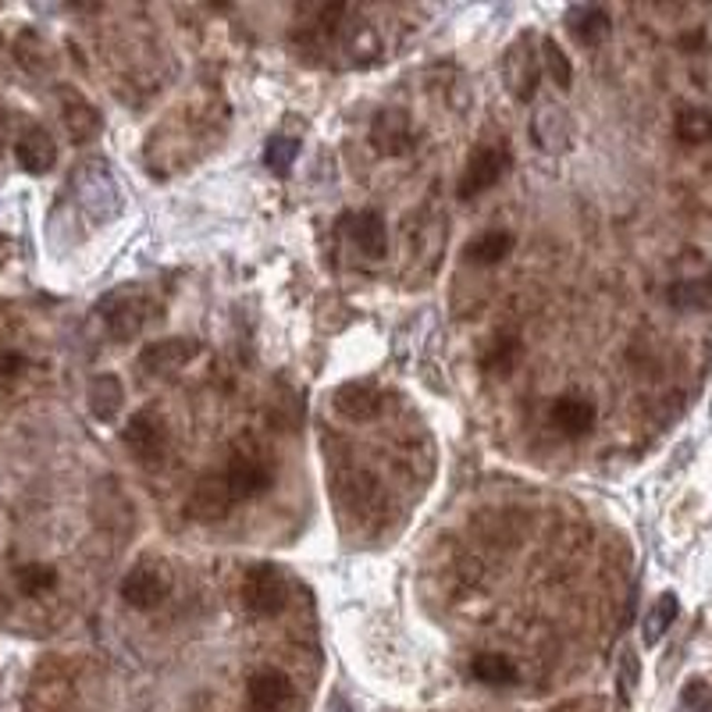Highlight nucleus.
<instances>
[{
    "mask_svg": "<svg viewBox=\"0 0 712 712\" xmlns=\"http://www.w3.org/2000/svg\"><path fill=\"white\" fill-rule=\"evenodd\" d=\"M100 317H104V325L111 332V338L118 343H129V338L140 335L150 321L157 317V303L150 299L146 293H111L104 303H100Z\"/></svg>",
    "mask_w": 712,
    "mask_h": 712,
    "instance_id": "1",
    "label": "nucleus"
},
{
    "mask_svg": "<svg viewBox=\"0 0 712 712\" xmlns=\"http://www.w3.org/2000/svg\"><path fill=\"white\" fill-rule=\"evenodd\" d=\"M499 72H502L506 90H510V96L517 100V104H531L535 93H538V79H541V58L535 50V40L520 37L506 47Z\"/></svg>",
    "mask_w": 712,
    "mask_h": 712,
    "instance_id": "2",
    "label": "nucleus"
},
{
    "mask_svg": "<svg viewBox=\"0 0 712 712\" xmlns=\"http://www.w3.org/2000/svg\"><path fill=\"white\" fill-rule=\"evenodd\" d=\"M285 602H289V584H285V573L271 563H257L246 570L243 578V606L253 617H278Z\"/></svg>",
    "mask_w": 712,
    "mask_h": 712,
    "instance_id": "3",
    "label": "nucleus"
},
{
    "mask_svg": "<svg viewBox=\"0 0 712 712\" xmlns=\"http://www.w3.org/2000/svg\"><path fill=\"white\" fill-rule=\"evenodd\" d=\"M122 443H125V449L140 464H146V467L161 464L164 460V446H167L164 417L154 410V406H146V410L132 414V420L125 424V431H122Z\"/></svg>",
    "mask_w": 712,
    "mask_h": 712,
    "instance_id": "4",
    "label": "nucleus"
},
{
    "mask_svg": "<svg viewBox=\"0 0 712 712\" xmlns=\"http://www.w3.org/2000/svg\"><path fill=\"white\" fill-rule=\"evenodd\" d=\"M167 588H172L167 570L161 563H154V559H140V563H135L122 578V599L132 609L150 613V609H157L167 599Z\"/></svg>",
    "mask_w": 712,
    "mask_h": 712,
    "instance_id": "5",
    "label": "nucleus"
},
{
    "mask_svg": "<svg viewBox=\"0 0 712 712\" xmlns=\"http://www.w3.org/2000/svg\"><path fill=\"white\" fill-rule=\"evenodd\" d=\"M506 167H510V154H506L502 146H478L467 157L464 179H460V200L481 196L491 190V185H499Z\"/></svg>",
    "mask_w": 712,
    "mask_h": 712,
    "instance_id": "6",
    "label": "nucleus"
},
{
    "mask_svg": "<svg viewBox=\"0 0 712 712\" xmlns=\"http://www.w3.org/2000/svg\"><path fill=\"white\" fill-rule=\"evenodd\" d=\"M232 496H228V485L222 474H203V478L193 485L190 499H185V513L200 523H214V520H225L232 510Z\"/></svg>",
    "mask_w": 712,
    "mask_h": 712,
    "instance_id": "7",
    "label": "nucleus"
},
{
    "mask_svg": "<svg viewBox=\"0 0 712 712\" xmlns=\"http://www.w3.org/2000/svg\"><path fill=\"white\" fill-rule=\"evenodd\" d=\"M370 143H375L378 154L388 157H403L414 150V129H410V114L399 108H388L375 118L370 125Z\"/></svg>",
    "mask_w": 712,
    "mask_h": 712,
    "instance_id": "8",
    "label": "nucleus"
},
{
    "mask_svg": "<svg viewBox=\"0 0 712 712\" xmlns=\"http://www.w3.org/2000/svg\"><path fill=\"white\" fill-rule=\"evenodd\" d=\"M222 478L228 485L232 502L257 499L271 488V470L261 460H253V456H235V460L222 470Z\"/></svg>",
    "mask_w": 712,
    "mask_h": 712,
    "instance_id": "9",
    "label": "nucleus"
},
{
    "mask_svg": "<svg viewBox=\"0 0 712 712\" xmlns=\"http://www.w3.org/2000/svg\"><path fill=\"white\" fill-rule=\"evenodd\" d=\"M196 353H200V343H193V338H161V343H150L140 353V367L146 375H175Z\"/></svg>",
    "mask_w": 712,
    "mask_h": 712,
    "instance_id": "10",
    "label": "nucleus"
},
{
    "mask_svg": "<svg viewBox=\"0 0 712 712\" xmlns=\"http://www.w3.org/2000/svg\"><path fill=\"white\" fill-rule=\"evenodd\" d=\"M14 161H19L22 172L29 175H47L50 167L58 164V143H54V135H50L47 129L40 125H32L19 135V143H14Z\"/></svg>",
    "mask_w": 712,
    "mask_h": 712,
    "instance_id": "11",
    "label": "nucleus"
},
{
    "mask_svg": "<svg viewBox=\"0 0 712 712\" xmlns=\"http://www.w3.org/2000/svg\"><path fill=\"white\" fill-rule=\"evenodd\" d=\"M61 122H64L68 140H75V143H90V140H96V135H100V129H104V118H100V111L90 104L87 96H79L72 90L61 93Z\"/></svg>",
    "mask_w": 712,
    "mask_h": 712,
    "instance_id": "12",
    "label": "nucleus"
},
{
    "mask_svg": "<svg viewBox=\"0 0 712 712\" xmlns=\"http://www.w3.org/2000/svg\"><path fill=\"white\" fill-rule=\"evenodd\" d=\"M335 410L343 414L346 420H375L382 410H385V396H382V388L378 385H370V382H349L343 385L335 393Z\"/></svg>",
    "mask_w": 712,
    "mask_h": 712,
    "instance_id": "13",
    "label": "nucleus"
},
{
    "mask_svg": "<svg viewBox=\"0 0 712 712\" xmlns=\"http://www.w3.org/2000/svg\"><path fill=\"white\" fill-rule=\"evenodd\" d=\"M549 420L563 438H584L591 428H596V403L584 396H559L552 403Z\"/></svg>",
    "mask_w": 712,
    "mask_h": 712,
    "instance_id": "14",
    "label": "nucleus"
},
{
    "mask_svg": "<svg viewBox=\"0 0 712 712\" xmlns=\"http://www.w3.org/2000/svg\"><path fill=\"white\" fill-rule=\"evenodd\" d=\"M246 699L253 712H275L293 699V684L282 670H257L246 684Z\"/></svg>",
    "mask_w": 712,
    "mask_h": 712,
    "instance_id": "15",
    "label": "nucleus"
},
{
    "mask_svg": "<svg viewBox=\"0 0 712 712\" xmlns=\"http://www.w3.org/2000/svg\"><path fill=\"white\" fill-rule=\"evenodd\" d=\"M531 135L538 140L541 150H549V154H559V150H567L570 140H573V125L567 111H556L552 104L538 108L535 118H531Z\"/></svg>",
    "mask_w": 712,
    "mask_h": 712,
    "instance_id": "16",
    "label": "nucleus"
},
{
    "mask_svg": "<svg viewBox=\"0 0 712 712\" xmlns=\"http://www.w3.org/2000/svg\"><path fill=\"white\" fill-rule=\"evenodd\" d=\"M346 225H349V235H353V243L360 253H367V257H385V250H388V228L382 222V214L378 211H360V214H353L346 217Z\"/></svg>",
    "mask_w": 712,
    "mask_h": 712,
    "instance_id": "17",
    "label": "nucleus"
},
{
    "mask_svg": "<svg viewBox=\"0 0 712 712\" xmlns=\"http://www.w3.org/2000/svg\"><path fill=\"white\" fill-rule=\"evenodd\" d=\"M567 29L573 32V40H578L581 47H599L609 40L613 22H609V14L602 8H573L567 14Z\"/></svg>",
    "mask_w": 712,
    "mask_h": 712,
    "instance_id": "18",
    "label": "nucleus"
},
{
    "mask_svg": "<svg viewBox=\"0 0 712 712\" xmlns=\"http://www.w3.org/2000/svg\"><path fill=\"white\" fill-rule=\"evenodd\" d=\"M513 243L517 240L510 232H485V235H478V240H470L464 246V257L470 264H478V267H496L513 253Z\"/></svg>",
    "mask_w": 712,
    "mask_h": 712,
    "instance_id": "19",
    "label": "nucleus"
},
{
    "mask_svg": "<svg viewBox=\"0 0 712 712\" xmlns=\"http://www.w3.org/2000/svg\"><path fill=\"white\" fill-rule=\"evenodd\" d=\"M87 399H90V414L96 420H114L125 403V388L114 375H96L87 388Z\"/></svg>",
    "mask_w": 712,
    "mask_h": 712,
    "instance_id": "20",
    "label": "nucleus"
},
{
    "mask_svg": "<svg viewBox=\"0 0 712 712\" xmlns=\"http://www.w3.org/2000/svg\"><path fill=\"white\" fill-rule=\"evenodd\" d=\"M470 677L481 684H491V688H502V684H517V663L510 655H499V652H481L470 659Z\"/></svg>",
    "mask_w": 712,
    "mask_h": 712,
    "instance_id": "21",
    "label": "nucleus"
},
{
    "mask_svg": "<svg viewBox=\"0 0 712 712\" xmlns=\"http://www.w3.org/2000/svg\"><path fill=\"white\" fill-rule=\"evenodd\" d=\"M677 613H681V602H677L673 591H663V596L655 599V606L645 613V627H641L645 645H659V641H663V634L673 627Z\"/></svg>",
    "mask_w": 712,
    "mask_h": 712,
    "instance_id": "22",
    "label": "nucleus"
},
{
    "mask_svg": "<svg viewBox=\"0 0 712 712\" xmlns=\"http://www.w3.org/2000/svg\"><path fill=\"white\" fill-rule=\"evenodd\" d=\"M677 140H684L691 146L709 143L712 140V114L702 108H681L677 111V122H673Z\"/></svg>",
    "mask_w": 712,
    "mask_h": 712,
    "instance_id": "23",
    "label": "nucleus"
},
{
    "mask_svg": "<svg viewBox=\"0 0 712 712\" xmlns=\"http://www.w3.org/2000/svg\"><path fill=\"white\" fill-rule=\"evenodd\" d=\"M667 299H670V307H677V311H702V307H709V303H712V285L702 282V278L673 282Z\"/></svg>",
    "mask_w": 712,
    "mask_h": 712,
    "instance_id": "24",
    "label": "nucleus"
},
{
    "mask_svg": "<svg viewBox=\"0 0 712 712\" xmlns=\"http://www.w3.org/2000/svg\"><path fill=\"white\" fill-rule=\"evenodd\" d=\"M541 64H546L549 79L556 82L559 90H570V82H573V64H570V58H567V50L559 47L552 37L541 40Z\"/></svg>",
    "mask_w": 712,
    "mask_h": 712,
    "instance_id": "25",
    "label": "nucleus"
},
{
    "mask_svg": "<svg viewBox=\"0 0 712 712\" xmlns=\"http://www.w3.org/2000/svg\"><path fill=\"white\" fill-rule=\"evenodd\" d=\"M14 584L22 588V596H43L58 584V570L47 563H26L14 570Z\"/></svg>",
    "mask_w": 712,
    "mask_h": 712,
    "instance_id": "26",
    "label": "nucleus"
},
{
    "mask_svg": "<svg viewBox=\"0 0 712 712\" xmlns=\"http://www.w3.org/2000/svg\"><path fill=\"white\" fill-rule=\"evenodd\" d=\"M520 356H523L520 338H499V343L491 346V353L485 356V367L491 370V375H510Z\"/></svg>",
    "mask_w": 712,
    "mask_h": 712,
    "instance_id": "27",
    "label": "nucleus"
},
{
    "mask_svg": "<svg viewBox=\"0 0 712 712\" xmlns=\"http://www.w3.org/2000/svg\"><path fill=\"white\" fill-rule=\"evenodd\" d=\"M296 157H299V143L289 140V135H278V140H271L264 146V164L271 167V172H278V175L289 172V167L296 164Z\"/></svg>",
    "mask_w": 712,
    "mask_h": 712,
    "instance_id": "28",
    "label": "nucleus"
},
{
    "mask_svg": "<svg viewBox=\"0 0 712 712\" xmlns=\"http://www.w3.org/2000/svg\"><path fill=\"white\" fill-rule=\"evenodd\" d=\"M346 50H349V58H378V50H382V40H378V32L370 29V26H353L349 29V37H346Z\"/></svg>",
    "mask_w": 712,
    "mask_h": 712,
    "instance_id": "29",
    "label": "nucleus"
},
{
    "mask_svg": "<svg viewBox=\"0 0 712 712\" xmlns=\"http://www.w3.org/2000/svg\"><path fill=\"white\" fill-rule=\"evenodd\" d=\"M634 684H638V655L627 649L623 659H620V694H623V699H631Z\"/></svg>",
    "mask_w": 712,
    "mask_h": 712,
    "instance_id": "30",
    "label": "nucleus"
},
{
    "mask_svg": "<svg viewBox=\"0 0 712 712\" xmlns=\"http://www.w3.org/2000/svg\"><path fill=\"white\" fill-rule=\"evenodd\" d=\"M684 709H691V712H705L709 705H712V691L702 684V681H691L688 688H684Z\"/></svg>",
    "mask_w": 712,
    "mask_h": 712,
    "instance_id": "31",
    "label": "nucleus"
},
{
    "mask_svg": "<svg viewBox=\"0 0 712 712\" xmlns=\"http://www.w3.org/2000/svg\"><path fill=\"white\" fill-rule=\"evenodd\" d=\"M11 257H14V240H8V235H0V267H4Z\"/></svg>",
    "mask_w": 712,
    "mask_h": 712,
    "instance_id": "32",
    "label": "nucleus"
},
{
    "mask_svg": "<svg viewBox=\"0 0 712 712\" xmlns=\"http://www.w3.org/2000/svg\"><path fill=\"white\" fill-rule=\"evenodd\" d=\"M328 712H353V709H349V705H346L343 699H335V702L328 705Z\"/></svg>",
    "mask_w": 712,
    "mask_h": 712,
    "instance_id": "33",
    "label": "nucleus"
},
{
    "mask_svg": "<svg viewBox=\"0 0 712 712\" xmlns=\"http://www.w3.org/2000/svg\"><path fill=\"white\" fill-rule=\"evenodd\" d=\"M0 50H4V32H0Z\"/></svg>",
    "mask_w": 712,
    "mask_h": 712,
    "instance_id": "34",
    "label": "nucleus"
}]
</instances>
